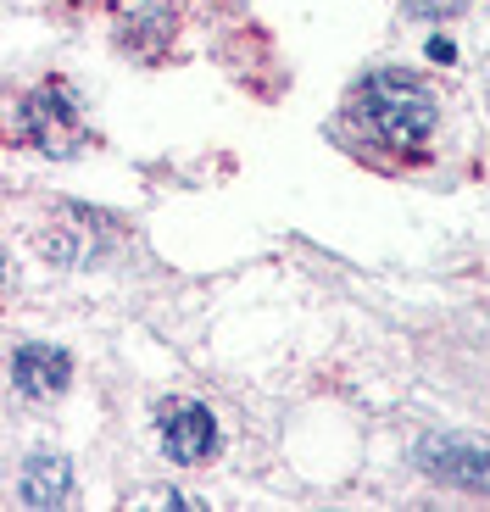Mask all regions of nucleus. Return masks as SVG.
<instances>
[{
  "label": "nucleus",
  "instance_id": "obj_1",
  "mask_svg": "<svg viewBox=\"0 0 490 512\" xmlns=\"http://www.w3.org/2000/svg\"><path fill=\"white\" fill-rule=\"evenodd\" d=\"M357 117L379 145H390V151H418L435 134L440 106H435L424 78L385 67V73H368L357 84Z\"/></svg>",
  "mask_w": 490,
  "mask_h": 512
},
{
  "label": "nucleus",
  "instance_id": "obj_2",
  "mask_svg": "<svg viewBox=\"0 0 490 512\" xmlns=\"http://www.w3.org/2000/svg\"><path fill=\"white\" fill-rule=\"evenodd\" d=\"M418 468L452 490L490 496V446H479V440H463V435L418 440Z\"/></svg>",
  "mask_w": 490,
  "mask_h": 512
},
{
  "label": "nucleus",
  "instance_id": "obj_3",
  "mask_svg": "<svg viewBox=\"0 0 490 512\" xmlns=\"http://www.w3.org/2000/svg\"><path fill=\"white\" fill-rule=\"evenodd\" d=\"M23 128L28 140L45 145L51 156H67L78 145V101L67 84H45V90H34L23 101Z\"/></svg>",
  "mask_w": 490,
  "mask_h": 512
},
{
  "label": "nucleus",
  "instance_id": "obj_4",
  "mask_svg": "<svg viewBox=\"0 0 490 512\" xmlns=\"http://www.w3.org/2000/svg\"><path fill=\"white\" fill-rule=\"evenodd\" d=\"M156 429H162L168 457L184 462V468H195V462H207L218 451V423H212L207 407H195V401H168V407L156 412Z\"/></svg>",
  "mask_w": 490,
  "mask_h": 512
},
{
  "label": "nucleus",
  "instance_id": "obj_5",
  "mask_svg": "<svg viewBox=\"0 0 490 512\" xmlns=\"http://www.w3.org/2000/svg\"><path fill=\"white\" fill-rule=\"evenodd\" d=\"M12 379H17V390H23V396L51 401V396H62L67 384H73V357H67V351H56V346H17Z\"/></svg>",
  "mask_w": 490,
  "mask_h": 512
},
{
  "label": "nucleus",
  "instance_id": "obj_6",
  "mask_svg": "<svg viewBox=\"0 0 490 512\" xmlns=\"http://www.w3.org/2000/svg\"><path fill=\"white\" fill-rule=\"evenodd\" d=\"M67 496H73V462L56 451H39L23 474V501L28 507H67Z\"/></svg>",
  "mask_w": 490,
  "mask_h": 512
},
{
  "label": "nucleus",
  "instance_id": "obj_7",
  "mask_svg": "<svg viewBox=\"0 0 490 512\" xmlns=\"http://www.w3.org/2000/svg\"><path fill=\"white\" fill-rule=\"evenodd\" d=\"M468 0H407V12L413 17H457Z\"/></svg>",
  "mask_w": 490,
  "mask_h": 512
}]
</instances>
